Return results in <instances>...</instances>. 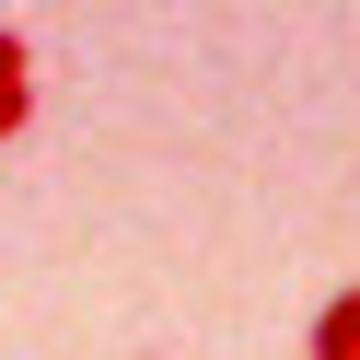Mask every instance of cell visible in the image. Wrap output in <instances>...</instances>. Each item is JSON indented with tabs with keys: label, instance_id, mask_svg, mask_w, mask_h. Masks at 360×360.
<instances>
[{
	"label": "cell",
	"instance_id": "obj_1",
	"mask_svg": "<svg viewBox=\"0 0 360 360\" xmlns=\"http://www.w3.org/2000/svg\"><path fill=\"white\" fill-rule=\"evenodd\" d=\"M314 360H360V279L326 290V314H314Z\"/></svg>",
	"mask_w": 360,
	"mask_h": 360
},
{
	"label": "cell",
	"instance_id": "obj_2",
	"mask_svg": "<svg viewBox=\"0 0 360 360\" xmlns=\"http://www.w3.org/2000/svg\"><path fill=\"white\" fill-rule=\"evenodd\" d=\"M12 82H35V47H24L12 24H0V94H12Z\"/></svg>",
	"mask_w": 360,
	"mask_h": 360
},
{
	"label": "cell",
	"instance_id": "obj_3",
	"mask_svg": "<svg viewBox=\"0 0 360 360\" xmlns=\"http://www.w3.org/2000/svg\"><path fill=\"white\" fill-rule=\"evenodd\" d=\"M24 117H35V82H12L0 94V140H24Z\"/></svg>",
	"mask_w": 360,
	"mask_h": 360
}]
</instances>
